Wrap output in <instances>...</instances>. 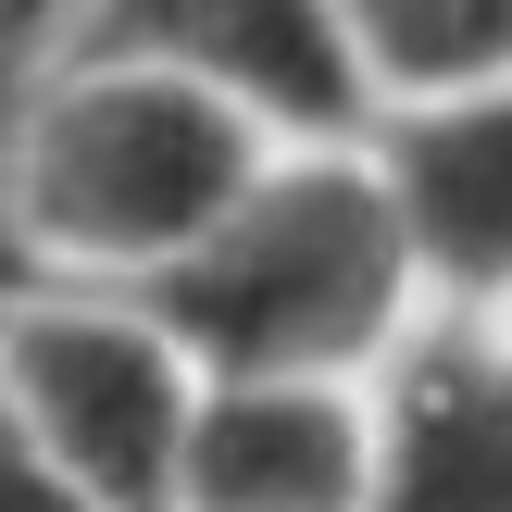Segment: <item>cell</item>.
<instances>
[{
  "label": "cell",
  "instance_id": "cell-3",
  "mask_svg": "<svg viewBox=\"0 0 512 512\" xmlns=\"http://www.w3.org/2000/svg\"><path fill=\"white\" fill-rule=\"evenodd\" d=\"M0 388L25 400L38 450L88 488V512H175L200 363L150 325L138 288H25L0 300Z\"/></svg>",
  "mask_w": 512,
  "mask_h": 512
},
{
  "label": "cell",
  "instance_id": "cell-1",
  "mask_svg": "<svg viewBox=\"0 0 512 512\" xmlns=\"http://www.w3.org/2000/svg\"><path fill=\"white\" fill-rule=\"evenodd\" d=\"M138 300L200 375H350L363 388L413 338L425 275L363 138H275L263 175L163 275H138Z\"/></svg>",
  "mask_w": 512,
  "mask_h": 512
},
{
  "label": "cell",
  "instance_id": "cell-7",
  "mask_svg": "<svg viewBox=\"0 0 512 512\" xmlns=\"http://www.w3.org/2000/svg\"><path fill=\"white\" fill-rule=\"evenodd\" d=\"M375 388V500L363 512H512V363L475 313L400 338Z\"/></svg>",
  "mask_w": 512,
  "mask_h": 512
},
{
  "label": "cell",
  "instance_id": "cell-8",
  "mask_svg": "<svg viewBox=\"0 0 512 512\" xmlns=\"http://www.w3.org/2000/svg\"><path fill=\"white\" fill-rule=\"evenodd\" d=\"M338 25H350V50H363L375 100L512 75V0H338Z\"/></svg>",
  "mask_w": 512,
  "mask_h": 512
},
{
  "label": "cell",
  "instance_id": "cell-10",
  "mask_svg": "<svg viewBox=\"0 0 512 512\" xmlns=\"http://www.w3.org/2000/svg\"><path fill=\"white\" fill-rule=\"evenodd\" d=\"M488 338H500V363H512V313H488Z\"/></svg>",
  "mask_w": 512,
  "mask_h": 512
},
{
  "label": "cell",
  "instance_id": "cell-6",
  "mask_svg": "<svg viewBox=\"0 0 512 512\" xmlns=\"http://www.w3.org/2000/svg\"><path fill=\"white\" fill-rule=\"evenodd\" d=\"M375 388L350 375H200L175 512H363Z\"/></svg>",
  "mask_w": 512,
  "mask_h": 512
},
{
  "label": "cell",
  "instance_id": "cell-2",
  "mask_svg": "<svg viewBox=\"0 0 512 512\" xmlns=\"http://www.w3.org/2000/svg\"><path fill=\"white\" fill-rule=\"evenodd\" d=\"M275 125L225 88L163 63H50V88L0 138V213L75 288H138L163 275L225 200L263 175Z\"/></svg>",
  "mask_w": 512,
  "mask_h": 512
},
{
  "label": "cell",
  "instance_id": "cell-9",
  "mask_svg": "<svg viewBox=\"0 0 512 512\" xmlns=\"http://www.w3.org/2000/svg\"><path fill=\"white\" fill-rule=\"evenodd\" d=\"M0 512H88V488L38 450V425H25L13 388H0Z\"/></svg>",
  "mask_w": 512,
  "mask_h": 512
},
{
  "label": "cell",
  "instance_id": "cell-5",
  "mask_svg": "<svg viewBox=\"0 0 512 512\" xmlns=\"http://www.w3.org/2000/svg\"><path fill=\"white\" fill-rule=\"evenodd\" d=\"M375 175L400 200V238L438 313H512V75L475 88H425V100H375L363 125Z\"/></svg>",
  "mask_w": 512,
  "mask_h": 512
},
{
  "label": "cell",
  "instance_id": "cell-11",
  "mask_svg": "<svg viewBox=\"0 0 512 512\" xmlns=\"http://www.w3.org/2000/svg\"><path fill=\"white\" fill-rule=\"evenodd\" d=\"M13 13H25V0H0V38H13Z\"/></svg>",
  "mask_w": 512,
  "mask_h": 512
},
{
  "label": "cell",
  "instance_id": "cell-4",
  "mask_svg": "<svg viewBox=\"0 0 512 512\" xmlns=\"http://www.w3.org/2000/svg\"><path fill=\"white\" fill-rule=\"evenodd\" d=\"M63 63H163L263 113L275 138H363L375 88L338 0H75Z\"/></svg>",
  "mask_w": 512,
  "mask_h": 512
}]
</instances>
